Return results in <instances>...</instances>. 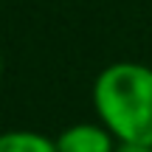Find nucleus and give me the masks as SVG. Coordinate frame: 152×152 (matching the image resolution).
Instances as JSON below:
<instances>
[{
  "label": "nucleus",
  "instance_id": "1",
  "mask_svg": "<svg viewBox=\"0 0 152 152\" xmlns=\"http://www.w3.org/2000/svg\"><path fill=\"white\" fill-rule=\"evenodd\" d=\"M96 118L118 144L152 147V68L141 62H113L93 82Z\"/></svg>",
  "mask_w": 152,
  "mask_h": 152
},
{
  "label": "nucleus",
  "instance_id": "2",
  "mask_svg": "<svg viewBox=\"0 0 152 152\" xmlns=\"http://www.w3.org/2000/svg\"><path fill=\"white\" fill-rule=\"evenodd\" d=\"M118 141L102 121L71 124L56 135V152H115Z\"/></svg>",
  "mask_w": 152,
  "mask_h": 152
},
{
  "label": "nucleus",
  "instance_id": "3",
  "mask_svg": "<svg viewBox=\"0 0 152 152\" xmlns=\"http://www.w3.org/2000/svg\"><path fill=\"white\" fill-rule=\"evenodd\" d=\"M0 152H56V138L34 130H6L0 132Z\"/></svg>",
  "mask_w": 152,
  "mask_h": 152
},
{
  "label": "nucleus",
  "instance_id": "4",
  "mask_svg": "<svg viewBox=\"0 0 152 152\" xmlns=\"http://www.w3.org/2000/svg\"><path fill=\"white\" fill-rule=\"evenodd\" d=\"M115 152H152V147H144V144H118Z\"/></svg>",
  "mask_w": 152,
  "mask_h": 152
},
{
  "label": "nucleus",
  "instance_id": "5",
  "mask_svg": "<svg viewBox=\"0 0 152 152\" xmlns=\"http://www.w3.org/2000/svg\"><path fill=\"white\" fill-rule=\"evenodd\" d=\"M0 76H3V51H0Z\"/></svg>",
  "mask_w": 152,
  "mask_h": 152
}]
</instances>
